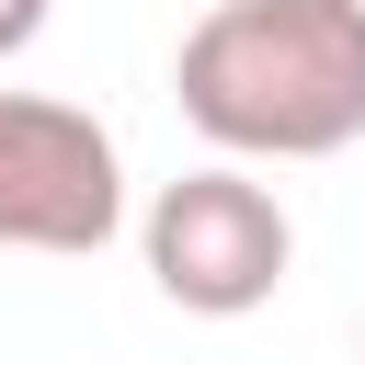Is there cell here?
<instances>
[{"label": "cell", "instance_id": "7a4b0ae2", "mask_svg": "<svg viewBox=\"0 0 365 365\" xmlns=\"http://www.w3.org/2000/svg\"><path fill=\"white\" fill-rule=\"evenodd\" d=\"M285 262H297V228H285V205L251 182V171H182V182H160V205H148V274H160V297L171 308H194V319H251L274 285H285Z\"/></svg>", "mask_w": 365, "mask_h": 365}, {"label": "cell", "instance_id": "277c9868", "mask_svg": "<svg viewBox=\"0 0 365 365\" xmlns=\"http://www.w3.org/2000/svg\"><path fill=\"white\" fill-rule=\"evenodd\" d=\"M34 34H46V0H0V57H23Z\"/></svg>", "mask_w": 365, "mask_h": 365}, {"label": "cell", "instance_id": "3957f363", "mask_svg": "<svg viewBox=\"0 0 365 365\" xmlns=\"http://www.w3.org/2000/svg\"><path fill=\"white\" fill-rule=\"evenodd\" d=\"M125 228V160L80 103L0 91V251H103Z\"/></svg>", "mask_w": 365, "mask_h": 365}, {"label": "cell", "instance_id": "6da1fadb", "mask_svg": "<svg viewBox=\"0 0 365 365\" xmlns=\"http://www.w3.org/2000/svg\"><path fill=\"white\" fill-rule=\"evenodd\" d=\"M171 91L228 160H331L365 137V0H217Z\"/></svg>", "mask_w": 365, "mask_h": 365}]
</instances>
